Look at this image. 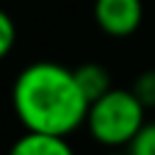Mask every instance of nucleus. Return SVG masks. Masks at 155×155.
<instances>
[{
	"label": "nucleus",
	"mask_w": 155,
	"mask_h": 155,
	"mask_svg": "<svg viewBox=\"0 0 155 155\" xmlns=\"http://www.w3.org/2000/svg\"><path fill=\"white\" fill-rule=\"evenodd\" d=\"M12 107L27 131L68 136L85 124L90 102L70 68L36 61L15 78Z\"/></svg>",
	"instance_id": "obj_1"
},
{
	"label": "nucleus",
	"mask_w": 155,
	"mask_h": 155,
	"mask_svg": "<svg viewBox=\"0 0 155 155\" xmlns=\"http://www.w3.org/2000/svg\"><path fill=\"white\" fill-rule=\"evenodd\" d=\"M145 124V107L131 90L111 87L87 107L85 126L104 148H124Z\"/></svg>",
	"instance_id": "obj_2"
},
{
	"label": "nucleus",
	"mask_w": 155,
	"mask_h": 155,
	"mask_svg": "<svg viewBox=\"0 0 155 155\" xmlns=\"http://www.w3.org/2000/svg\"><path fill=\"white\" fill-rule=\"evenodd\" d=\"M92 15L107 36L126 39L143 22V0H94Z\"/></svg>",
	"instance_id": "obj_3"
},
{
	"label": "nucleus",
	"mask_w": 155,
	"mask_h": 155,
	"mask_svg": "<svg viewBox=\"0 0 155 155\" xmlns=\"http://www.w3.org/2000/svg\"><path fill=\"white\" fill-rule=\"evenodd\" d=\"M7 155H75L65 136H53V133H39V131H27L19 136Z\"/></svg>",
	"instance_id": "obj_4"
},
{
	"label": "nucleus",
	"mask_w": 155,
	"mask_h": 155,
	"mask_svg": "<svg viewBox=\"0 0 155 155\" xmlns=\"http://www.w3.org/2000/svg\"><path fill=\"white\" fill-rule=\"evenodd\" d=\"M73 73H75L78 87L82 90L87 102H94L97 97H102L104 92L111 90V75L102 63H82Z\"/></svg>",
	"instance_id": "obj_5"
},
{
	"label": "nucleus",
	"mask_w": 155,
	"mask_h": 155,
	"mask_svg": "<svg viewBox=\"0 0 155 155\" xmlns=\"http://www.w3.org/2000/svg\"><path fill=\"white\" fill-rule=\"evenodd\" d=\"M131 92L138 97V102L145 109H153L155 107V68H148V70L138 73L133 85H131Z\"/></svg>",
	"instance_id": "obj_6"
},
{
	"label": "nucleus",
	"mask_w": 155,
	"mask_h": 155,
	"mask_svg": "<svg viewBox=\"0 0 155 155\" xmlns=\"http://www.w3.org/2000/svg\"><path fill=\"white\" fill-rule=\"evenodd\" d=\"M126 148L131 155H155V121H145Z\"/></svg>",
	"instance_id": "obj_7"
},
{
	"label": "nucleus",
	"mask_w": 155,
	"mask_h": 155,
	"mask_svg": "<svg viewBox=\"0 0 155 155\" xmlns=\"http://www.w3.org/2000/svg\"><path fill=\"white\" fill-rule=\"evenodd\" d=\"M17 39V29H15V19L0 7V61L12 51Z\"/></svg>",
	"instance_id": "obj_8"
},
{
	"label": "nucleus",
	"mask_w": 155,
	"mask_h": 155,
	"mask_svg": "<svg viewBox=\"0 0 155 155\" xmlns=\"http://www.w3.org/2000/svg\"><path fill=\"white\" fill-rule=\"evenodd\" d=\"M107 155H131V153H128V150H126V153H119V150H114V153H107Z\"/></svg>",
	"instance_id": "obj_9"
}]
</instances>
